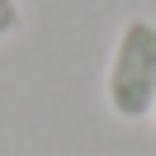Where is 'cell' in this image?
Returning a JSON list of instances; mask_svg holds the SVG:
<instances>
[{"instance_id": "1", "label": "cell", "mask_w": 156, "mask_h": 156, "mask_svg": "<svg viewBox=\"0 0 156 156\" xmlns=\"http://www.w3.org/2000/svg\"><path fill=\"white\" fill-rule=\"evenodd\" d=\"M104 104L123 123L151 118V104H156V19L133 14L118 29L114 52H109V71H104Z\"/></svg>"}, {"instance_id": "3", "label": "cell", "mask_w": 156, "mask_h": 156, "mask_svg": "<svg viewBox=\"0 0 156 156\" xmlns=\"http://www.w3.org/2000/svg\"><path fill=\"white\" fill-rule=\"evenodd\" d=\"M151 123H156V104H151Z\"/></svg>"}, {"instance_id": "2", "label": "cell", "mask_w": 156, "mask_h": 156, "mask_svg": "<svg viewBox=\"0 0 156 156\" xmlns=\"http://www.w3.org/2000/svg\"><path fill=\"white\" fill-rule=\"evenodd\" d=\"M19 29H24V10H19V0H0V43L14 38Z\"/></svg>"}]
</instances>
